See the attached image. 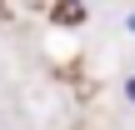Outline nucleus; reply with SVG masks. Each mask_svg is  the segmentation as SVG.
Listing matches in <instances>:
<instances>
[{"label": "nucleus", "instance_id": "obj_1", "mask_svg": "<svg viewBox=\"0 0 135 130\" xmlns=\"http://www.w3.org/2000/svg\"><path fill=\"white\" fill-rule=\"evenodd\" d=\"M125 100L135 105V75H125Z\"/></svg>", "mask_w": 135, "mask_h": 130}, {"label": "nucleus", "instance_id": "obj_2", "mask_svg": "<svg viewBox=\"0 0 135 130\" xmlns=\"http://www.w3.org/2000/svg\"><path fill=\"white\" fill-rule=\"evenodd\" d=\"M125 30H130V35H135V10H130V15H125Z\"/></svg>", "mask_w": 135, "mask_h": 130}]
</instances>
